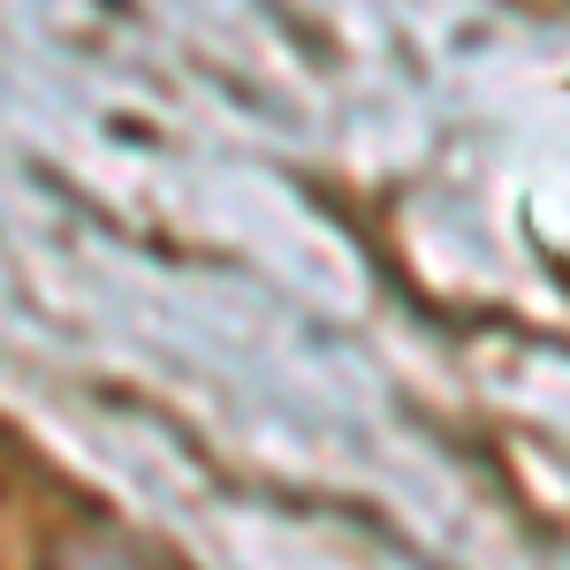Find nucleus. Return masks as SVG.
Wrapping results in <instances>:
<instances>
[{
  "label": "nucleus",
  "mask_w": 570,
  "mask_h": 570,
  "mask_svg": "<svg viewBox=\"0 0 570 570\" xmlns=\"http://www.w3.org/2000/svg\"><path fill=\"white\" fill-rule=\"evenodd\" d=\"M53 570H153V563L137 556L130 540H115V532H91V540H69V548L53 556Z\"/></svg>",
  "instance_id": "obj_1"
}]
</instances>
